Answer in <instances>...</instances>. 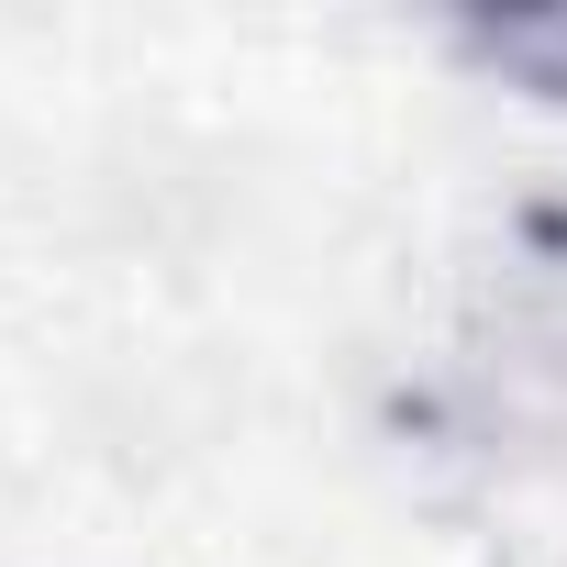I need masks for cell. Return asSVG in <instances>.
I'll return each instance as SVG.
<instances>
[{
  "label": "cell",
  "instance_id": "cell-1",
  "mask_svg": "<svg viewBox=\"0 0 567 567\" xmlns=\"http://www.w3.org/2000/svg\"><path fill=\"white\" fill-rule=\"evenodd\" d=\"M445 56L489 90H523V101L567 112V0H545V12H456Z\"/></svg>",
  "mask_w": 567,
  "mask_h": 567
}]
</instances>
